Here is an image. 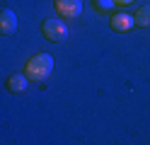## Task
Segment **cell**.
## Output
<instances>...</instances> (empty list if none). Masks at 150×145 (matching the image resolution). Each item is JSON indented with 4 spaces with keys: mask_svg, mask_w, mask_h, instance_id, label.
Returning a JSON list of instances; mask_svg holds the SVG:
<instances>
[{
    "mask_svg": "<svg viewBox=\"0 0 150 145\" xmlns=\"http://www.w3.org/2000/svg\"><path fill=\"white\" fill-rule=\"evenodd\" d=\"M7 87H10V92H24L27 90V75H12L10 80H7Z\"/></svg>",
    "mask_w": 150,
    "mask_h": 145,
    "instance_id": "obj_6",
    "label": "cell"
},
{
    "mask_svg": "<svg viewBox=\"0 0 150 145\" xmlns=\"http://www.w3.org/2000/svg\"><path fill=\"white\" fill-rule=\"evenodd\" d=\"M95 5L102 10V12H109V10H114L116 3H114V0H95Z\"/></svg>",
    "mask_w": 150,
    "mask_h": 145,
    "instance_id": "obj_8",
    "label": "cell"
},
{
    "mask_svg": "<svg viewBox=\"0 0 150 145\" xmlns=\"http://www.w3.org/2000/svg\"><path fill=\"white\" fill-rule=\"evenodd\" d=\"M133 22H136V27H150V5L138 10L136 17H133Z\"/></svg>",
    "mask_w": 150,
    "mask_h": 145,
    "instance_id": "obj_7",
    "label": "cell"
},
{
    "mask_svg": "<svg viewBox=\"0 0 150 145\" xmlns=\"http://www.w3.org/2000/svg\"><path fill=\"white\" fill-rule=\"evenodd\" d=\"M17 27H20V22H17V15L12 10H0V34L10 36L17 32Z\"/></svg>",
    "mask_w": 150,
    "mask_h": 145,
    "instance_id": "obj_4",
    "label": "cell"
},
{
    "mask_svg": "<svg viewBox=\"0 0 150 145\" xmlns=\"http://www.w3.org/2000/svg\"><path fill=\"white\" fill-rule=\"evenodd\" d=\"M53 70V58L49 53H36L27 61V77L32 80H46Z\"/></svg>",
    "mask_w": 150,
    "mask_h": 145,
    "instance_id": "obj_1",
    "label": "cell"
},
{
    "mask_svg": "<svg viewBox=\"0 0 150 145\" xmlns=\"http://www.w3.org/2000/svg\"><path fill=\"white\" fill-rule=\"evenodd\" d=\"M41 32H44V36L49 41H63L68 36V24L63 19H46L41 24Z\"/></svg>",
    "mask_w": 150,
    "mask_h": 145,
    "instance_id": "obj_2",
    "label": "cell"
},
{
    "mask_svg": "<svg viewBox=\"0 0 150 145\" xmlns=\"http://www.w3.org/2000/svg\"><path fill=\"white\" fill-rule=\"evenodd\" d=\"M53 7H56V12H58L61 17H65V19H75L82 12V3L80 0H53Z\"/></svg>",
    "mask_w": 150,
    "mask_h": 145,
    "instance_id": "obj_3",
    "label": "cell"
},
{
    "mask_svg": "<svg viewBox=\"0 0 150 145\" xmlns=\"http://www.w3.org/2000/svg\"><path fill=\"white\" fill-rule=\"evenodd\" d=\"M133 27H136L133 17L126 15V12H119V15L111 17V29H114V32H128V29H133Z\"/></svg>",
    "mask_w": 150,
    "mask_h": 145,
    "instance_id": "obj_5",
    "label": "cell"
},
{
    "mask_svg": "<svg viewBox=\"0 0 150 145\" xmlns=\"http://www.w3.org/2000/svg\"><path fill=\"white\" fill-rule=\"evenodd\" d=\"M114 3H116L119 7H126V5H131V3H133V0H114Z\"/></svg>",
    "mask_w": 150,
    "mask_h": 145,
    "instance_id": "obj_9",
    "label": "cell"
}]
</instances>
